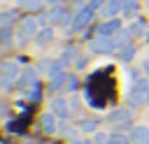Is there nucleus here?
<instances>
[{
  "instance_id": "f257e3e1",
  "label": "nucleus",
  "mask_w": 149,
  "mask_h": 144,
  "mask_svg": "<svg viewBox=\"0 0 149 144\" xmlns=\"http://www.w3.org/2000/svg\"><path fill=\"white\" fill-rule=\"evenodd\" d=\"M133 142L135 144H149V128H135L133 130Z\"/></svg>"
},
{
  "instance_id": "f03ea898",
  "label": "nucleus",
  "mask_w": 149,
  "mask_h": 144,
  "mask_svg": "<svg viewBox=\"0 0 149 144\" xmlns=\"http://www.w3.org/2000/svg\"><path fill=\"white\" fill-rule=\"evenodd\" d=\"M123 118H128V111H126V109H119V111H114V114H112V118H109V121H123Z\"/></svg>"
},
{
  "instance_id": "7ed1b4c3",
  "label": "nucleus",
  "mask_w": 149,
  "mask_h": 144,
  "mask_svg": "<svg viewBox=\"0 0 149 144\" xmlns=\"http://www.w3.org/2000/svg\"><path fill=\"white\" fill-rule=\"evenodd\" d=\"M54 109H56L61 116H65V114H68V111H65V105H63V100H56V102H54Z\"/></svg>"
},
{
  "instance_id": "20e7f679",
  "label": "nucleus",
  "mask_w": 149,
  "mask_h": 144,
  "mask_svg": "<svg viewBox=\"0 0 149 144\" xmlns=\"http://www.w3.org/2000/svg\"><path fill=\"white\" fill-rule=\"evenodd\" d=\"M109 144H128V139H126V137H121V135H112Z\"/></svg>"
},
{
  "instance_id": "39448f33",
  "label": "nucleus",
  "mask_w": 149,
  "mask_h": 144,
  "mask_svg": "<svg viewBox=\"0 0 149 144\" xmlns=\"http://www.w3.org/2000/svg\"><path fill=\"white\" fill-rule=\"evenodd\" d=\"M44 128H47V130H49V132H51V130H54V118H51V116H49V114H47V116H44Z\"/></svg>"
},
{
  "instance_id": "423d86ee",
  "label": "nucleus",
  "mask_w": 149,
  "mask_h": 144,
  "mask_svg": "<svg viewBox=\"0 0 149 144\" xmlns=\"http://www.w3.org/2000/svg\"><path fill=\"white\" fill-rule=\"evenodd\" d=\"M81 128H84V130H93V128H95V121H84Z\"/></svg>"
}]
</instances>
